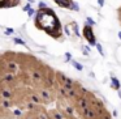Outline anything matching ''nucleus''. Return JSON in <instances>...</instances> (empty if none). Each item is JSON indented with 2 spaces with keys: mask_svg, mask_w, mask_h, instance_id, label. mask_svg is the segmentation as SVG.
I'll use <instances>...</instances> for the list:
<instances>
[{
  "mask_svg": "<svg viewBox=\"0 0 121 119\" xmlns=\"http://www.w3.org/2000/svg\"><path fill=\"white\" fill-rule=\"evenodd\" d=\"M35 26L39 30H43L44 33H47L48 35H51L55 39H61L63 33H61V24L59 21L56 13L52 9L47 8H40L37 12V17H35Z\"/></svg>",
  "mask_w": 121,
  "mask_h": 119,
  "instance_id": "nucleus-1",
  "label": "nucleus"
},
{
  "mask_svg": "<svg viewBox=\"0 0 121 119\" xmlns=\"http://www.w3.org/2000/svg\"><path fill=\"white\" fill-rule=\"evenodd\" d=\"M82 34H83V37L86 38L87 42H89L91 46H96V39H95V35H94V32H92V28L90 26V25H85L83 30H82Z\"/></svg>",
  "mask_w": 121,
  "mask_h": 119,
  "instance_id": "nucleus-2",
  "label": "nucleus"
},
{
  "mask_svg": "<svg viewBox=\"0 0 121 119\" xmlns=\"http://www.w3.org/2000/svg\"><path fill=\"white\" fill-rule=\"evenodd\" d=\"M55 3L57 5L63 7V8H68V9H78L77 5L73 3V0H55Z\"/></svg>",
  "mask_w": 121,
  "mask_h": 119,
  "instance_id": "nucleus-3",
  "label": "nucleus"
},
{
  "mask_svg": "<svg viewBox=\"0 0 121 119\" xmlns=\"http://www.w3.org/2000/svg\"><path fill=\"white\" fill-rule=\"evenodd\" d=\"M7 1L8 0H1V8H5V5H7ZM21 0H9V4H8V7H16L17 4L20 3Z\"/></svg>",
  "mask_w": 121,
  "mask_h": 119,
  "instance_id": "nucleus-4",
  "label": "nucleus"
},
{
  "mask_svg": "<svg viewBox=\"0 0 121 119\" xmlns=\"http://www.w3.org/2000/svg\"><path fill=\"white\" fill-rule=\"evenodd\" d=\"M111 81H112V89H115V90H120V82H118V80L116 79V77H113V76H111Z\"/></svg>",
  "mask_w": 121,
  "mask_h": 119,
  "instance_id": "nucleus-5",
  "label": "nucleus"
},
{
  "mask_svg": "<svg viewBox=\"0 0 121 119\" xmlns=\"http://www.w3.org/2000/svg\"><path fill=\"white\" fill-rule=\"evenodd\" d=\"M72 64H73V67L77 69V71H83V67H82L81 64L78 63V62H76V60H72Z\"/></svg>",
  "mask_w": 121,
  "mask_h": 119,
  "instance_id": "nucleus-6",
  "label": "nucleus"
},
{
  "mask_svg": "<svg viewBox=\"0 0 121 119\" xmlns=\"http://www.w3.org/2000/svg\"><path fill=\"white\" fill-rule=\"evenodd\" d=\"M96 48H98V51L100 52V55H104V52H103V50H102V46H100L99 43H96Z\"/></svg>",
  "mask_w": 121,
  "mask_h": 119,
  "instance_id": "nucleus-7",
  "label": "nucleus"
},
{
  "mask_svg": "<svg viewBox=\"0 0 121 119\" xmlns=\"http://www.w3.org/2000/svg\"><path fill=\"white\" fill-rule=\"evenodd\" d=\"M14 42H16V43H18V45H25V42H24V41H22V39H17V38H14Z\"/></svg>",
  "mask_w": 121,
  "mask_h": 119,
  "instance_id": "nucleus-8",
  "label": "nucleus"
},
{
  "mask_svg": "<svg viewBox=\"0 0 121 119\" xmlns=\"http://www.w3.org/2000/svg\"><path fill=\"white\" fill-rule=\"evenodd\" d=\"M87 21H89V24H94V21H92L91 19H87Z\"/></svg>",
  "mask_w": 121,
  "mask_h": 119,
  "instance_id": "nucleus-9",
  "label": "nucleus"
},
{
  "mask_svg": "<svg viewBox=\"0 0 121 119\" xmlns=\"http://www.w3.org/2000/svg\"><path fill=\"white\" fill-rule=\"evenodd\" d=\"M99 5H100V7L103 5V0H99Z\"/></svg>",
  "mask_w": 121,
  "mask_h": 119,
  "instance_id": "nucleus-10",
  "label": "nucleus"
},
{
  "mask_svg": "<svg viewBox=\"0 0 121 119\" xmlns=\"http://www.w3.org/2000/svg\"><path fill=\"white\" fill-rule=\"evenodd\" d=\"M118 37H120V39H121V33H118Z\"/></svg>",
  "mask_w": 121,
  "mask_h": 119,
  "instance_id": "nucleus-11",
  "label": "nucleus"
}]
</instances>
